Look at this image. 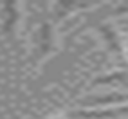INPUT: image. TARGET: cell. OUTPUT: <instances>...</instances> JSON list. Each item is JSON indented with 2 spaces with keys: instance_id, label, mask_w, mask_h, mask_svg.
<instances>
[{
  "instance_id": "obj_2",
  "label": "cell",
  "mask_w": 128,
  "mask_h": 119,
  "mask_svg": "<svg viewBox=\"0 0 128 119\" xmlns=\"http://www.w3.org/2000/svg\"><path fill=\"white\" fill-rule=\"evenodd\" d=\"M121 101H128V94H126V92H116V94H108V96H101V98L81 99V105L96 106V105H106V103H121Z\"/></svg>"
},
{
  "instance_id": "obj_1",
  "label": "cell",
  "mask_w": 128,
  "mask_h": 119,
  "mask_svg": "<svg viewBox=\"0 0 128 119\" xmlns=\"http://www.w3.org/2000/svg\"><path fill=\"white\" fill-rule=\"evenodd\" d=\"M72 119H112V117H123L128 116V106L110 108V110H80V112H70Z\"/></svg>"
}]
</instances>
